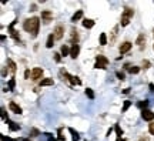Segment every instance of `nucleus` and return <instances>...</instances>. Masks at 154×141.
Masks as SVG:
<instances>
[{
	"instance_id": "obj_1",
	"label": "nucleus",
	"mask_w": 154,
	"mask_h": 141,
	"mask_svg": "<svg viewBox=\"0 0 154 141\" xmlns=\"http://www.w3.org/2000/svg\"><path fill=\"white\" fill-rule=\"evenodd\" d=\"M38 27H40V19L38 17H32L24 20L23 23V29L29 33H32V37H36L38 33Z\"/></svg>"
},
{
	"instance_id": "obj_2",
	"label": "nucleus",
	"mask_w": 154,
	"mask_h": 141,
	"mask_svg": "<svg viewBox=\"0 0 154 141\" xmlns=\"http://www.w3.org/2000/svg\"><path fill=\"white\" fill-rule=\"evenodd\" d=\"M133 16H134V10L130 9V7H126L124 11H123V14H121V22H120V24H121V26H127V24L130 23V20L133 19Z\"/></svg>"
},
{
	"instance_id": "obj_3",
	"label": "nucleus",
	"mask_w": 154,
	"mask_h": 141,
	"mask_svg": "<svg viewBox=\"0 0 154 141\" xmlns=\"http://www.w3.org/2000/svg\"><path fill=\"white\" fill-rule=\"evenodd\" d=\"M61 74H64V76L69 78V81H70L73 86H80V84H81V80H80L77 76H72V74H69V73H67L66 70H61Z\"/></svg>"
},
{
	"instance_id": "obj_4",
	"label": "nucleus",
	"mask_w": 154,
	"mask_h": 141,
	"mask_svg": "<svg viewBox=\"0 0 154 141\" xmlns=\"http://www.w3.org/2000/svg\"><path fill=\"white\" fill-rule=\"evenodd\" d=\"M133 47V44L130 43V41H124V43H121L120 44V47H118V51H120V54H126L127 51H130V49Z\"/></svg>"
},
{
	"instance_id": "obj_5",
	"label": "nucleus",
	"mask_w": 154,
	"mask_h": 141,
	"mask_svg": "<svg viewBox=\"0 0 154 141\" xmlns=\"http://www.w3.org/2000/svg\"><path fill=\"white\" fill-rule=\"evenodd\" d=\"M141 117H143L144 121H150V123H151L154 120V113L151 110H143V111H141Z\"/></svg>"
},
{
	"instance_id": "obj_6",
	"label": "nucleus",
	"mask_w": 154,
	"mask_h": 141,
	"mask_svg": "<svg viewBox=\"0 0 154 141\" xmlns=\"http://www.w3.org/2000/svg\"><path fill=\"white\" fill-rule=\"evenodd\" d=\"M53 34L56 37V40H60V38H63V34H64V27L63 26H56V29L53 30Z\"/></svg>"
},
{
	"instance_id": "obj_7",
	"label": "nucleus",
	"mask_w": 154,
	"mask_h": 141,
	"mask_svg": "<svg viewBox=\"0 0 154 141\" xmlns=\"http://www.w3.org/2000/svg\"><path fill=\"white\" fill-rule=\"evenodd\" d=\"M41 19L44 23H50L53 20V13L50 10H44V11H41Z\"/></svg>"
},
{
	"instance_id": "obj_8",
	"label": "nucleus",
	"mask_w": 154,
	"mask_h": 141,
	"mask_svg": "<svg viewBox=\"0 0 154 141\" xmlns=\"http://www.w3.org/2000/svg\"><path fill=\"white\" fill-rule=\"evenodd\" d=\"M41 76H43V69H38V67L33 69V71H32V80L37 81V80L41 78Z\"/></svg>"
},
{
	"instance_id": "obj_9",
	"label": "nucleus",
	"mask_w": 154,
	"mask_h": 141,
	"mask_svg": "<svg viewBox=\"0 0 154 141\" xmlns=\"http://www.w3.org/2000/svg\"><path fill=\"white\" fill-rule=\"evenodd\" d=\"M9 108H10V110H11V111H13L14 114H22V113H23L22 107L17 106V104H16L14 101H10V103H9Z\"/></svg>"
},
{
	"instance_id": "obj_10",
	"label": "nucleus",
	"mask_w": 154,
	"mask_h": 141,
	"mask_svg": "<svg viewBox=\"0 0 154 141\" xmlns=\"http://www.w3.org/2000/svg\"><path fill=\"white\" fill-rule=\"evenodd\" d=\"M78 53H80V46H78V44L72 46V49H70V57H72V59H77Z\"/></svg>"
},
{
	"instance_id": "obj_11",
	"label": "nucleus",
	"mask_w": 154,
	"mask_h": 141,
	"mask_svg": "<svg viewBox=\"0 0 154 141\" xmlns=\"http://www.w3.org/2000/svg\"><path fill=\"white\" fill-rule=\"evenodd\" d=\"M136 44L140 46V47H143V46L146 44V34H144V33H140V34H138L137 40H136Z\"/></svg>"
},
{
	"instance_id": "obj_12",
	"label": "nucleus",
	"mask_w": 154,
	"mask_h": 141,
	"mask_svg": "<svg viewBox=\"0 0 154 141\" xmlns=\"http://www.w3.org/2000/svg\"><path fill=\"white\" fill-rule=\"evenodd\" d=\"M54 40H56V37H54L53 33H51V34H49L47 41H46V47H47V49H51V47L54 46Z\"/></svg>"
},
{
	"instance_id": "obj_13",
	"label": "nucleus",
	"mask_w": 154,
	"mask_h": 141,
	"mask_svg": "<svg viewBox=\"0 0 154 141\" xmlns=\"http://www.w3.org/2000/svg\"><path fill=\"white\" fill-rule=\"evenodd\" d=\"M70 43L74 46L78 43V33H77L76 29H72V38H70Z\"/></svg>"
},
{
	"instance_id": "obj_14",
	"label": "nucleus",
	"mask_w": 154,
	"mask_h": 141,
	"mask_svg": "<svg viewBox=\"0 0 154 141\" xmlns=\"http://www.w3.org/2000/svg\"><path fill=\"white\" fill-rule=\"evenodd\" d=\"M6 123L9 124V128H10V131H19V130H20V125H19L17 123H14V121H10V120H7Z\"/></svg>"
},
{
	"instance_id": "obj_15",
	"label": "nucleus",
	"mask_w": 154,
	"mask_h": 141,
	"mask_svg": "<svg viewBox=\"0 0 154 141\" xmlns=\"http://www.w3.org/2000/svg\"><path fill=\"white\" fill-rule=\"evenodd\" d=\"M93 26H94V20H91V19H84V20H83V27L91 29Z\"/></svg>"
},
{
	"instance_id": "obj_16",
	"label": "nucleus",
	"mask_w": 154,
	"mask_h": 141,
	"mask_svg": "<svg viewBox=\"0 0 154 141\" xmlns=\"http://www.w3.org/2000/svg\"><path fill=\"white\" fill-rule=\"evenodd\" d=\"M60 54H61L63 57H66V56H70V49H69V46L63 44V46H61V49H60Z\"/></svg>"
},
{
	"instance_id": "obj_17",
	"label": "nucleus",
	"mask_w": 154,
	"mask_h": 141,
	"mask_svg": "<svg viewBox=\"0 0 154 141\" xmlns=\"http://www.w3.org/2000/svg\"><path fill=\"white\" fill-rule=\"evenodd\" d=\"M7 66H9V70L11 71L13 74L16 73V67H17V66H16V63H14L11 59H7Z\"/></svg>"
},
{
	"instance_id": "obj_18",
	"label": "nucleus",
	"mask_w": 154,
	"mask_h": 141,
	"mask_svg": "<svg viewBox=\"0 0 154 141\" xmlns=\"http://www.w3.org/2000/svg\"><path fill=\"white\" fill-rule=\"evenodd\" d=\"M53 84H54L53 78H43V80L40 81V87H44V86H53Z\"/></svg>"
},
{
	"instance_id": "obj_19",
	"label": "nucleus",
	"mask_w": 154,
	"mask_h": 141,
	"mask_svg": "<svg viewBox=\"0 0 154 141\" xmlns=\"http://www.w3.org/2000/svg\"><path fill=\"white\" fill-rule=\"evenodd\" d=\"M96 61H97V63H101V64H104V66L109 64V59H106L104 56H97V57H96Z\"/></svg>"
},
{
	"instance_id": "obj_20",
	"label": "nucleus",
	"mask_w": 154,
	"mask_h": 141,
	"mask_svg": "<svg viewBox=\"0 0 154 141\" xmlns=\"http://www.w3.org/2000/svg\"><path fill=\"white\" fill-rule=\"evenodd\" d=\"M83 17V10H77L76 13L73 14V17H72V22H77V20H80Z\"/></svg>"
},
{
	"instance_id": "obj_21",
	"label": "nucleus",
	"mask_w": 154,
	"mask_h": 141,
	"mask_svg": "<svg viewBox=\"0 0 154 141\" xmlns=\"http://www.w3.org/2000/svg\"><path fill=\"white\" fill-rule=\"evenodd\" d=\"M69 131H70V134H72V138L73 141H78L80 140V136H78V133L74 131V128H69Z\"/></svg>"
},
{
	"instance_id": "obj_22",
	"label": "nucleus",
	"mask_w": 154,
	"mask_h": 141,
	"mask_svg": "<svg viewBox=\"0 0 154 141\" xmlns=\"http://www.w3.org/2000/svg\"><path fill=\"white\" fill-rule=\"evenodd\" d=\"M117 32H118V26H114V29H113V32H111V38H110V43H114V41H116Z\"/></svg>"
},
{
	"instance_id": "obj_23",
	"label": "nucleus",
	"mask_w": 154,
	"mask_h": 141,
	"mask_svg": "<svg viewBox=\"0 0 154 141\" xmlns=\"http://www.w3.org/2000/svg\"><path fill=\"white\" fill-rule=\"evenodd\" d=\"M138 108H141V111L143 110H147V106H149V101L147 100H144V101H138Z\"/></svg>"
},
{
	"instance_id": "obj_24",
	"label": "nucleus",
	"mask_w": 154,
	"mask_h": 141,
	"mask_svg": "<svg viewBox=\"0 0 154 141\" xmlns=\"http://www.w3.org/2000/svg\"><path fill=\"white\" fill-rule=\"evenodd\" d=\"M100 44H101V46H106V44H107V36H106V33H101V34H100Z\"/></svg>"
},
{
	"instance_id": "obj_25",
	"label": "nucleus",
	"mask_w": 154,
	"mask_h": 141,
	"mask_svg": "<svg viewBox=\"0 0 154 141\" xmlns=\"http://www.w3.org/2000/svg\"><path fill=\"white\" fill-rule=\"evenodd\" d=\"M130 106H131V101L126 100V101H124V104H123V108H121V113H126V111L130 108Z\"/></svg>"
},
{
	"instance_id": "obj_26",
	"label": "nucleus",
	"mask_w": 154,
	"mask_h": 141,
	"mask_svg": "<svg viewBox=\"0 0 154 141\" xmlns=\"http://www.w3.org/2000/svg\"><path fill=\"white\" fill-rule=\"evenodd\" d=\"M86 96H87L90 100H94V91H93L91 88H87V90H86Z\"/></svg>"
},
{
	"instance_id": "obj_27",
	"label": "nucleus",
	"mask_w": 154,
	"mask_h": 141,
	"mask_svg": "<svg viewBox=\"0 0 154 141\" xmlns=\"http://www.w3.org/2000/svg\"><path fill=\"white\" fill-rule=\"evenodd\" d=\"M114 130H116V134H117V137L120 138V137L123 136V130L120 128V125H118V124H116V125H114Z\"/></svg>"
},
{
	"instance_id": "obj_28",
	"label": "nucleus",
	"mask_w": 154,
	"mask_h": 141,
	"mask_svg": "<svg viewBox=\"0 0 154 141\" xmlns=\"http://www.w3.org/2000/svg\"><path fill=\"white\" fill-rule=\"evenodd\" d=\"M130 73L131 74H137V73H140V67H137V66H133V67H130Z\"/></svg>"
},
{
	"instance_id": "obj_29",
	"label": "nucleus",
	"mask_w": 154,
	"mask_h": 141,
	"mask_svg": "<svg viewBox=\"0 0 154 141\" xmlns=\"http://www.w3.org/2000/svg\"><path fill=\"white\" fill-rule=\"evenodd\" d=\"M94 69H100V70H106V69H107V66H104V64H101V63H97V61H96V64H94Z\"/></svg>"
},
{
	"instance_id": "obj_30",
	"label": "nucleus",
	"mask_w": 154,
	"mask_h": 141,
	"mask_svg": "<svg viewBox=\"0 0 154 141\" xmlns=\"http://www.w3.org/2000/svg\"><path fill=\"white\" fill-rule=\"evenodd\" d=\"M14 86H16V81H14V78H11V80L9 81V91L14 90Z\"/></svg>"
},
{
	"instance_id": "obj_31",
	"label": "nucleus",
	"mask_w": 154,
	"mask_h": 141,
	"mask_svg": "<svg viewBox=\"0 0 154 141\" xmlns=\"http://www.w3.org/2000/svg\"><path fill=\"white\" fill-rule=\"evenodd\" d=\"M149 131H150L151 136H154V121H151V123L149 124Z\"/></svg>"
},
{
	"instance_id": "obj_32",
	"label": "nucleus",
	"mask_w": 154,
	"mask_h": 141,
	"mask_svg": "<svg viewBox=\"0 0 154 141\" xmlns=\"http://www.w3.org/2000/svg\"><path fill=\"white\" fill-rule=\"evenodd\" d=\"M54 60H56V63H60V61H61V54H60V53H56V54H54Z\"/></svg>"
},
{
	"instance_id": "obj_33",
	"label": "nucleus",
	"mask_w": 154,
	"mask_h": 141,
	"mask_svg": "<svg viewBox=\"0 0 154 141\" xmlns=\"http://www.w3.org/2000/svg\"><path fill=\"white\" fill-rule=\"evenodd\" d=\"M116 76H117V78H118V80H121V81L124 80V74H123L121 71H116Z\"/></svg>"
},
{
	"instance_id": "obj_34",
	"label": "nucleus",
	"mask_w": 154,
	"mask_h": 141,
	"mask_svg": "<svg viewBox=\"0 0 154 141\" xmlns=\"http://www.w3.org/2000/svg\"><path fill=\"white\" fill-rule=\"evenodd\" d=\"M38 134H40V133H38V130H36V128H33V130L30 131V136H32V137H37Z\"/></svg>"
},
{
	"instance_id": "obj_35",
	"label": "nucleus",
	"mask_w": 154,
	"mask_h": 141,
	"mask_svg": "<svg viewBox=\"0 0 154 141\" xmlns=\"http://www.w3.org/2000/svg\"><path fill=\"white\" fill-rule=\"evenodd\" d=\"M149 67H150V61H149V60H144V61H143V69L147 70Z\"/></svg>"
},
{
	"instance_id": "obj_36",
	"label": "nucleus",
	"mask_w": 154,
	"mask_h": 141,
	"mask_svg": "<svg viewBox=\"0 0 154 141\" xmlns=\"http://www.w3.org/2000/svg\"><path fill=\"white\" fill-rule=\"evenodd\" d=\"M1 140H3V141H19V140H13V138H9V137H6V136H1Z\"/></svg>"
},
{
	"instance_id": "obj_37",
	"label": "nucleus",
	"mask_w": 154,
	"mask_h": 141,
	"mask_svg": "<svg viewBox=\"0 0 154 141\" xmlns=\"http://www.w3.org/2000/svg\"><path fill=\"white\" fill-rule=\"evenodd\" d=\"M29 77H30V70H26L24 71V78L29 80Z\"/></svg>"
},
{
	"instance_id": "obj_38",
	"label": "nucleus",
	"mask_w": 154,
	"mask_h": 141,
	"mask_svg": "<svg viewBox=\"0 0 154 141\" xmlns=\"http://www.w3.org/2000/svg\"><path fill=\"white\" fill-rule=\"evenodd\" d=\"M140 141H150V138H149L147 136H143V137L140 138Z\"/></svg>"
},
{
	"instance_id": "obj_39",
	"label": "nucleus",
	"mask_w": 154,
	"mask_h": 141,
	"mask_svg": "<svg viewBox=\"0 0 154 141\" xmlns=\"http://www.w3.org/2000/svg\"><path fill=\"white\" fill-rule=\"evenodd\" d=\"M123 93H124V94H128V93H130V88H126V90H123Z\"/></svg>"
},
{
	"instance_id": "obj_40",
	"label": "nucleus",
	"mask_w": 154,
	"mask_h": 141,
	"mask_svg": "<svg viewBox=\"0 0 154 141\" xmlns=\"http://www.w3.org/2000/svg\"><path fill=\"white\" fill-rule=\"evenodd\" d=\"M150 90H151V91H154V84H153V83L150 84Z\"/></svg>"
},
{
	"instance_id": "obj_41",
	"label": "nucleus",
	"mask_w": 154,
	"mask_h": 141,
	"mask_svg": "<svg viewBox=\"0 0 154 141\" xmlns=\"http://www.w3.org/2000/svg\"><path fill=\"white\" fill-rule=\"evenodd\" d=\"M20 141H30L29 138H23V140H20Z\"/></svg>"
},
{
	"instance_id": "obj_42",
	"label": "nucleus",
	"mask_w": 154,
	"mask_h": 141,
	"mask_svg": "<svg viewBox=\"0 0 154 141\" xmlns=\"http://www.w3.org/2000/svg\"><path fill=\"white\" fill-rule=\"evenodd\" d=\"M117 141H123V140H120V138H118V140H117Z\"/></svg>"
},
{
	"instance_id": "obj_43",
	"label": "nucleus",
	"mask_w": 154,
	"mask_h": 141,
	"mask_svg": "<svg viewBox=\"0 0 154 141\" xmlns=\"http://www.w3.org/2000/svg\"><path fill=\"white\" fill-rule=\"evenodd\" d=\"M153 49H154V46H153Z\"/></svg>"
},
{
	"instance_id": "obj_44",
	"label": "nucleus",
	"mask_w": 154,
	"mask_h": 141,
	"mask_svg": "<svg viewBox=\"0 0 154 141\" xmlns=\"http://www.w3.org/2000/svg\"><path fill=\"white\" fill-rule=\"evenodd\" d=\"M153 34H154V32H153Z\"/></svg>"
}]
</instances>
